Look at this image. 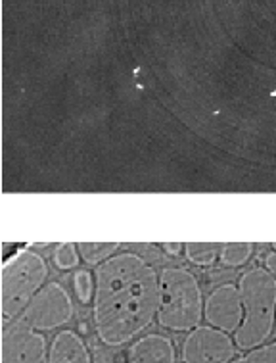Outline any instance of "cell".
Returning <instances> with one entry per match:
<instances>
[{"label": "cell", "instance_id": "6da1fadb", "mask_svg": "<svg viewBox=\"0 0 276 363\" xmlns=\"http://www.w3.org/2000/svg\"><path fill=\"white\" fill-rule=\"evenodd\" d=\"M159 275L132 252L115 254L94 271V327L105 346L131 342L158 317Z\"/></svg>", "mask_w": 276, "mask_h": 363}, {"label": "cell", "instance_id": "7a4b0ae2", "mask_svg": "<svg viewBox=\"0 0 276 363\" xmlns=\"http://www.w3.org/2000/svg\"><path fill=\"white\" fill-rule=\"evenodd\" d=\"M238 291L243 321L234 333V344L240 350H253L263 346L275 329L276 279L265 267H253L240 277Z\"/></svg>", "mask_w": 276, "mask_h": 363}, {"label": "cell", "instance_id": "3957f363", "mask_svg": "<svg viewBox=\"0 0 276 363\" xmlns=\"http://www.w3.org/2000/svg\"><path fill=\"white\" fill-rule=\"evenodd\" d=\"M204 317V298L194 273L165 267L159 273L158 323L171 330H194Z\"/></svg>", "mask_w": 276, "mask_h": 363}, {"label": "cell", "instance_id": "277c9868", "mask_svg": "<svg viewBox=\"0 0 276 363\" xmlns=\"http://www.w3.org/2000/svg\"><path fill=\"white\" fill-rule=\"evenodd\" d=\"M48 267L37 252L20 250L2 265L0 310L4 325L20 319L33 296L46 284Z\"/></svg>", "mask_w": 276, "mask_h": 363}, {"label": "cell", "instance_id": "5b68a950", "mask_svg": "<svg viewBox=\"0 0 276 363\" xmlns=\"http://www.w3.org/2000/svg\"><path fill=\"white\" fill-rule=\"evenodd\" d=\"M71 315L73 304L66 289L58 283H46L29 302L20 319L33 330H52L64 327Z\"/></svg>", "mask_w": 276, "mask_h": 363}, {"label": "cell", "instance_id": "8992f818", "mask_svg": "<svg viewBox=\"0 0 276 363\" xmlns=\"http://www.w3.org/2000/svg\"><path fill=\"white\" fill-rule=\"evenodd\" d=\"M0 363H48L46 338L21 319L4 325L0 338Z\"/></svg>", "mask_w": 276, "mask_h": 363}, {"label": "cell", "instance_id": "52a82bcc", "mask_svg": "<svg viewBox=\"0 0 276 363\" xmlns=\"http://www.w3.org/2000/svg\"><path fill=\"white\" fill-rule=\"evenodd\" d=\"M234 356V340L215 327H196L186 335L180 348L183 363H230Z\"/></svg>", "mask_w": 276, "mask_h": 363}, {"label": "cell", "instance_id": "ba28073f", "mask_svg": "<svg viewBox=\"0 0 276 363\" xmlns=\"http://www.w3.org/2000/svg\"><path fill=\"white\" fill-rule=\"evenodd\" d=\"M204 317L209 327L234 335L243 321V306L236 284H221L204 302Z\"/></svg>", "mask_w": 276, "mask_h": 363}, {"label": "cell", "instance_id": "9c48e42d", "mask_svg": "<svg viewBox=\"0 0 276 363\" xmlns=\"http://www.w3.org/2000/svg\"><path fill=\"white\" fill-rule=\"evenodd\" d=\"M129 363H177L175 344L163 335H146L131 344Z\"/></svg>", "mask_w": 276, "mask_h": 363}, {"label": "cell", "instance_id": "30bf717a", "mask_svg": "<svg viewBox=\"0 0 276 363\" xmlns=\"http://www.w3.org/2000/svg\"><path fill=\"white\" fill-rule=\"evenodd\" d=\"M48 363H91V354L77 333L62 330L50 344Z\"/></svg>", "mask_w": 276, "mask_h": 363}, {"label": "cell", "instance_id": "8fae6325", "mask_svg": "<svg viewBox=\"0 0 276 363\" xmlns=\"http://www.w3.org/2000/svg\"><path fill=\"white\" fill-rule=\"evenodd\" d=\"M221 248L223 246L217 242H188V245H184V254L194 265L211 267L221 256Z\"/></svg>", "mask_w": 276, "mask_h": 363}, {"label": "cell", "instance_id": "7c38bea8", "mask_svg": "<svg viewBox=\"0 0 276 363\" xmlns=\"http://www.w3.org/2000/svg\"><path fill=\"white\" fill-rule=\"evenodd\" d=\"M119 242H79L81 258L85 259L86 264L100 265L104 264L105 259H110L115 256V252L119 250Z\"/></svg>", "mask_w": 276, "mask_h": 363}, {"label": "cell", "instance_id": "4fadbf2b", "mask_svg": "<svg viewBox=\"0 0 276 363\" xmlns=\"http://www.w3.org/2000/svg\"><path fill=\"white\" fill-rule=\"evenodd\" d=\"M253 254V245L251 242H229L221 248V262L229 267H238L243 265Z\"/></svg>", "mask_w": 276, "mask_h": 363}, {"label": "cell", "instance_id": "5bb4252c", "mask_svg": "<svg viewBox=\"0 0 276 363\" xmlns=\"http://www.w3.org/2000/svg\"><path fill=\"white\" fill-rule=\"evenodd\" d=\"M81 254L77 245H73V242H66V245H59L54 252V264L59 269H73V267H77L79 265Z\"/></svg>", "mask_w": 276, "mask_h": 363}, {"label": "cell", "instance_id": "9a60e30c", "mask_svg": "<svg viewBox=\"0 0 276 363\" xmlns=\"http://www.w3.org/2000/svg\"><path fill=\"white\" fill-rule=\"evenodd\" d=\"M230 363H276V340L270 344H263L259 348H253L246 356L232 359Z\"/></svg>", "mask_w": 276, "mask_h": 363}, {"label": "cell", "instance_id": "2e32d148", "mask_svg": "<svg viewBox=\"0 0 276 363\" xmlns=\"http://www.w3.org/2000/svg\"><path fill=\"white\" fill-rule=\"evenodd\" d=\"M73 286H75V294L83 304H88L94 294V281L88 271H77L73 277Z\"/></svg>", "mask_w": 276, "mask_h": 363}, {"label": "cell", "instance_id": "e0dca14e", "mask_svg": "<svg viewBox=\"0 0 276 363\" xmlns=\"http://www.w3.org/2000/svg\"><path fill=\"white\" fill-rule=\"evenodd\" d=\"M265 269L269 271L270 275L276 279V252H269L265 256Z\"/></svg>", "mask_w": 276, "mask_h": 363}, {"label": "cell", "instance_id": "ac0fdd59", "mask_svg": "<svg viewBox=\"0 0 276 363\" xmlns=\"http://www.w3.org/2000/svg\"><path fill=\"white\" fill-rule=\"evenodd\" d=\"M163 248L167 250V254H173V256H177L178 252H184L183 245H163Z\"/></svg>", "mask_w": 276, "mask_h": 363}, {"label": "cell", "instance_id": "d6986e66", "mask_svg": "<svg viewBox=\"0 0 276 363\" xmlns=\"http://www.w3.org/2000/svg\"><path fill=\"white\" fill-rule=\"evenodd\" d=\"M272 248H275V252H276V242H275V245H272Z\"/></svg>", "mask_w": 276, "mask_h": 363}]
</instances>
